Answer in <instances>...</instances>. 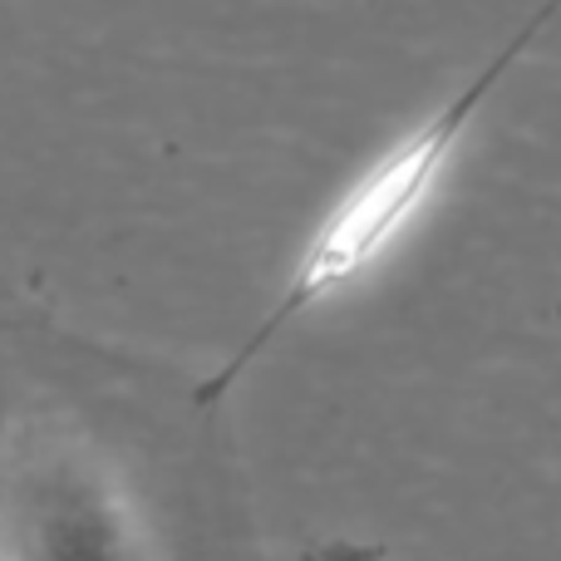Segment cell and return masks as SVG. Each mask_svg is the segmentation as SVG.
<instances>
[{"mask_svg": "<svg viewBox=\"0 0 561 561\" xmlns=\"http://www.w3.org/2000/svg\"><path fill=\"white\" fill-rule=\"evenodd\" d=\"M557 5L561 0H547V5L527 20V30H517L513 45H507L483 75H473L454 99H444L434 114L419 118L409 134H399L394 144L355 178V187L340 197L335 213L320 222L316 242L306 247V256H300V266H296V280H290L286 300H280V310L266 320L262 335H272L280 320L306 310L310 300H325L330 290L350 286L355 276H365L369 266H379L409 232H414L419 217H424L428 207H434V197L444 193V183H448V173H454L458 153H463V138H468V128H473L483 99L493 94L503 69L523 55L527 39L542 30V20L552 15Z\"/></svg>", "mask_w": 561, "mask_h": 561, "instance_id": "cell-1", "label": "cell"}, {"mask_svg": "<svg viewBox=\"0 0 561 561\" xmlns=\"http://www.w3.org/2000/svg\"><path fill=\"white\" fill-rule=\"evenodd\" d=\"M10 561H138L118 497L69 458L35 463L10 493Z\"/></svg>", "mask_w": 561, "mask_h": 561, "instance_id": "cell-2", "label": "cell"}]
</instances>
